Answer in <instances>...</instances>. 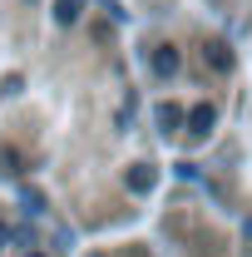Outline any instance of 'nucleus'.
<instances>
[{"instance_id": "20e7f679", "label": "nucleus", "mask_w": 252, "mask_h": 257, "mask_svg": "<svg viewBox=\"0 0 252 257\" xmlns=\"http://www.w3.org/2000/svg\"><path fill=\"white\" fill-rule=\"evenodd\" d=\"M203 60H208V69H232V50H227V45H222V40H208V45H203Z\"/></svg>"}, {"instance_id": "f257e3e1", "label": "nucleus", "mask_w": 252, "mask_h": 257, "mask_svg": "<svg viewBox=\"0 0 252 257\" xmlns=\"http://www.w3.org/2000/svg\"><path fill=\"white\" fill-rule=\"evenodd\" d=\"M149 64H154V74H158V79H173L183 60H178V50H173V45H158V50H154V60H149Z\"/></svg>"}, {"instance_id": "39448f33", "label": "nucleus", "mask_w": 252, "mask_h": 257, "mask_svg": "<svg viewBox=\"0 0 252 257\" xmlns=\"http://www.w3.org/2000/svg\"><path fill=\"white\" fill-rule=\"evenodd\" d=\"M154 119H158V128H163V134H173V128L183 124V109H178V104H158Z\"/></svg>"}, {"instance_id": "7ed1b4c3", "label": "nucleus", "mask_w": 252, "mask_h": 257, "mask_svg": "<svg viewBox=\"0 0 252 257\" xmlns=\"http://www.w3.org/2000/svg\"><path fill=\"white\" fill-rule=\"evenodd\" d=\"M213 124H218V109H213V104H198V109L188 114V128L198 134V139H208V134H213Z\"/></svg>"}, {"instance_id": "6e6552de", "label": "nucleus", "mask_w": 252, "mask_h": 257, "mask_svg": "<svg viewBox=\"0 0 252 257\" xmlns=\"http://www.w3.org/2000/svg\"><path fill=\"white\" fill-rule=\"evenodd\" d=\"M25 213H45V193L40 188H25Z\"/></svg>"}, {"instance_id": "0eeeda50", "label": "nucleus", "mask_w": 252, "mask_h": 257, "mask_svg": "<svg viewBox=\"0 0 252 257\" xmlns=\"http://www.w3.org/2000/svg\"><path fill=\"white\" fill-rule=\"evenodd\" d=\"M0 173H5V178H15V173H20V154H15V149H5V154H0Z\"/></svg>"}, {"instance_id": "1a4fd4ad", "label": "nucleus", "mask_w": 252, "mask_h": 257, "mask_svg": "<svg viewBox=\"0 0 252 257\" xmlns=\"http://www.w3.org/2000/svg\"><path fill=\"white\" fill-rule=\"evenodd\" d=\"M30 257H45V252H30Z\"/></svg>"}, {"instance_id": "423d86ee", "label": "nucleus", "mask_w": 252, "mask_h": 257, "mask_svg": "<svg viewBox=\"0 0 252 257\" xmlns=\"http://www.w3.org/2000/svg\"><path fill=\"white\" fill-rule=\"evenodd\" d=\"M79 15H84V5H79V0H60V5H55V20H60V25H74Z\"/></svg>"}, {"instance_id": "f03ea898", "label": "nucleus", "mask_w": 252, "mask_h": 257, "mask_svg": "<svg viewBox=\"0 0 252 257\" xmlns=\"http://www.w3.org/2000/svg\"><path fill=\"white\" fill-rule=\"evenodd\" d=\"M124 183H129V188H134V193H149V188H154V183H158L154 163H134V168H129V173H124Z\"/></svg>"}]
</instances>
